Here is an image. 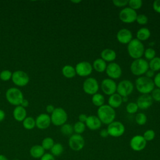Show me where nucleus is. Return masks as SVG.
I'll return each instance as SVG.
<instances>
[{
    "instance_id": "nucleus-1",
    "label": "nucleus",
    "mask_w": 160,
    "mask_h": 160,
    "mask_svg": "<svg viewBox=\"0 0 160 160\" xmlns=\"http://www.w3.org/2000/svg\"><path fill=\"white\" fill-rule=\"evenodd\" d=\"M97 116L102 124H109L113 122L116 118V111L114 109L108 104H104L98 108Z\"/></svg>"
},
{
    "instance_id": "nucleus-2",
    "label": "nucleus",
    "mask_w": 160,
    "mask_h": 160,
    "mask_svg": "<svg viewBox=\"0 0 160 160\" xmlns=\"http://www.w3.org/2000/svg\"><path fill=\"white\" fill-rule=\"evenodd\" d=\"M136 89L142 94H149L154 89V84L152 79L146 76H139L135 81Z\"/></svg>"
},
{
    "instance_id": "nucleus-3",
    "label": "nucleus",
    "mask_w": 160,
    "mask_h": 160,
    "mask_svg": "<svg viewBox=\"0 0 160 160\" xmlns=\"http://www.w3.org/2000/svg\"><path fill=\"white\" fill-rule=\"evenodd\" d=\"M127 50L128 54L131 58L137 59L141 58L144 54L145 49L142 42L136 38L132 39L128 44Z\"/></svg>"
},
{
    "instance_id": "nucleus-4",
    "label": "nucleus",
    "mask_w": 160,
    "mask_h": 160,
    "mask_svg": "<svg viewBox=\"0 0 160 160\" xmlns=\"http://www.w3.org/2000/svg\"><path fill=\"white\" fill-rule=\"evenodd\" d=\"M149 69V64L148 61L142 58L134 59L130 66L131 73L136 76H142Z\"/></svg>"
},
{
    "instance_id": "nucleus-5",
    "label": "nucleus",
    "mask_w": 160,
    "mask_h": 160,
    "mask_svg": "<svg viewBox=\"0 0 160 160\" xmlns=\"http://www.w3.org/2000/svg\"><path fill=\"white\" fill-rule=\"evenodd\" d=\"M6 98L8 102L14 106H19L24 99L22 92L16 88H10L6 92Z\"/></svg>"
},
{
    "instance_id": "nucleus-6",
    "label": "nucleus",
    "mask_w": 160,
    "mask_h": 160,
    "mask_svg": "<svg viewBox=\"0 0 160 160\" xmlns=\"http://www.w3.org/2000/svg\"><path fill=\"white\" fill-rule=\"evenodd\" d=\"M51 123L56 126H61L68 120V114L62 108H56L50 116Z\"/></svg>"
},
{
    "instance_id": "nucleus-7",
    "label": "nucleus",
    "mask_w": 160,
    "mask_h": 160,
    "mask_svg": "<svg viewBox=\"0 0 160 160\" xmlns=\"http://www.w3.org/2000/svg\"><path fill=\"white\" fill-rule=\"evenodd\" d=\"M134 90V84L128 79H124L117 84L116 92L121 97H128Z\"/></svg>"
},
{
    "instance_id": "nucleus-8",
    "label": "nucleus",
    "mask_w": 160,
    "mask_h": 160,
    "mask_svg": "<svg viewBox=\"0 0 160 160\" xmlns=\"http://www.w3.org/2000/svg\"><path fill=\"white\" fill-rule=\"evenodd\" d=\"M137 16L138 14L136 11L129 7L123 8L119 13V19L122 22L126 24H130L135 22Z\"/></svg>"
},
{
    "instance_id": "nucleus-9",
    "label": "nucleus",
    "mask_w": 160,
    "mask_h": 160,
    "mask_svg": "<svg viewBox=\"0 0 160 160\" xmlns=\"http://www.w3.org/2000/svg\"><path fill=\"white\" fill-rule=\"evenodd\" d=\"M99 84L96 78L92 77L88 78L84 80L82 84L84 92L89 95H94L99 90Z\"/></svg>"
},
{
    "instance_id": "nucleus-10",
    "label": "nucleus",
    "mask_w": 160,
    "mask_h": 160,
    "mask_svg": "<svg viewBox=\"0 0 160 160\" xmlns=\"http://www.w3.org/2000/svg\"><path fill=\"white\" fill-rule=\"evenodd\" d=\"M107 130L109 136L114 138H118L123 135L125 132V127L124 124L118 121H114L109 124H108Z\"/></svg>"
},
{
    "instance_id": "nucleus-11",
    "label": "nucleus",
    "mask_w": 160,
    "mask_h": 160,
    "mask_svg": "<svg viewBox=\"0 0 160 160\" xmlns=\"http://www.w3.org/2000/svg\"><path fill=\"white\" fill-rule=\"evenodd\" d=\"M11 79L15 85L19 87H23L28 84L29 77L24 71L18 70L12 73Z\"/></svg>"
},
{
    "instance_id": "nucleus-12",
    "label": "nucleus",
    "mask_w": 160,
    "mask_h": 160,
    "mask_svg": "<svg viewBox=\"0 0 160 160\" xmlns=\"http://www.w3.org/2000/svg\"><path fill=\"white\" fill-rule=\"evenodd\" d=\"M84 139L81 134H72L69 138V146L73 151H79L81 150L84 148Z\"/></svg>"
},
{
    "instance_id": "nucleus-13",
    "label": "nucleus",
    "mask_w": 160,
    "mask_h": 160,
    "mask_svg": "<svg viewBox=\"0 0 160 160\" xmlns=\"http://www.w3.org/2000/svg\"><path fill=\"white\" fill-rule=\"evenodd\" d=\"M92 66L88 61H81L78 62L75 66L76 74L81 77L89 76L92 72Z\"/></svg>"
},
{
    "instance_id": "nucleus-14",
    "label": "nucleus",
    "mask_w": 160,
    "mask_h": 160,
    "mask_svg": "<svg viewBox=\"0 0 160 160\" xmlns=\"http://www.w3.org/2000/svg\"><path fill=\"white\" fill-rule=\"evenodd\" d=\"M106 72L108 76L112 79H119L122 75V69L119 64L112 62L107 65Z\"/></svg>"
},
{
    "instance_id": "nucleus-15",
    "label": "nucleus",
    "mask_w": 160,
    "mask_h": 160,
    "mask_svg": "<svg viewBox=\"0 0 160 160\" xmlns=\"http://www.w3.org/2000/svg\"><path fill=\"white\" fill-rule=\"evenodd\" d=\"M101 88L104 94L111 96L116 92L117 84L112 79L106 78L104 79L101 84Z\"/></svg>"
},
{
    "instance_id": "nucleus-16",
    "label": "nucleus",
    "mask_w": 160,
    "mask_h": 160,
    "mask_svg": "<svg viewBox=\"0 0 160 160\" xmlns=\"http://www.w3.org/2000/svg\"><path fill=\"white\" fill-rule=\"evenodd\" d=\"M147 141L141 135H136L133 136L129 142L131 148L134 151H141L146 146Z\"/></svg>"
},
{
    "instance_id": "nucleus-17",
    "label": "nucleus",
    "mask_w": 160,
    "mask_h": 160,
    "mask_svg": "<svg viewBox=\"0 0 160 160\" xmlns=\"http://www.w3.org/2000/svg\"><path fill=\"white\" fill-rule=\"evenodd\" d=\"M116 38L119 42L123 44H128L132 39V34L129 29L122 28L117 32Z\"/></svg>"
},
{
    "instance_id": "nucleus-18",
    "label": "nucleus",
    "mask_w": 160,
    "mask_h": 160,
    "mask_svg": "<svg viewBox=\"0 0 160 160\" xmlns=\"http://www.w3.org/2000/svg\"><path fill=\"white\" fill-rule=\"evenodd\" d=\"M35 121L36 126L40 129H47L51 123L50 116L46 113H42L38 115Z\"/></svg>"
},
{
    "instance_id": "nucleus-19",
    "label": "nucleus",
    "mask_w": 160,
    "mask_h": 160,
    "mask_svg": "<svg viewBox=\"0 0 160 160\" xmlns=\"http://www.w3.org/2000/svg\"><path fill=\"white\" fill-rule=\"evenodd\" d=\"M153 102V100L150 94H141L136 101L138 108L141 109H146L149 108Z\"/></svg>"
},
{
    "instance_id": "nucleus-20",
    "label": "nucleus",
    "mask_w": 160,
    "mask_h": 160,
    "mask_svg": "<svg viewBox=\"0 0 160 160\" xmlns=\"http://www.w3.org/2000/svg\"><path fill=\"white\" fill-rule=\"evenodd\" d=\"M102 122L98 118L97 116L91 115L88 116L87 119L85 122L86 126L92 131L99 129L101 126Z\"/></svg>"
},
{
    "instance_id": "nucleus-21",
    "label": "nucleus",
    "mask_w": 160,
    "mask_h": 160,
    "mask_svg": "<svg viewBox=\"0 0 160 160\" xmlns=\"http://www.w3.org/2000/svg\"><path fill=\"white\" fill-rule=\"evenodd\" d=\"M101 58L106 62H112L116 58V52L110 48H106L101 52Z\"/></svg>"
},
{
    "instance_id": "nucleus-22",
    "label": "nucleus",
    "mask_w": 160,
    "mask_h": 160,
    "mask_svg": "<svg viewBox=\"0 0 160 160\" xmlns=\"http://www.w3.org/2000/svg\"><path fill=\"white\" fill-rule=\"evenodd\" d=\"M12 115L14 119L18 122H22L23 120L26 118L27 112L24 108L21 106H17L13 110Z\"/></svg>"
},
{
    "instance_id": "nucleus-23",
    "label": "nucleus",
    "mask_w": 160,
    "mask_h": 160,
    "mask_svg": "<svg viewBox=\"0 0 160 160\" xmlns=\"http://www.w3.org/2000/svg\"><path fill=\"white\" fill-rule=\"evenodd\" d=\"M122 103V98L118 93H114L109 96V98L108 99V105L113 109L120 107Z\"/></svg>"
},
{
    "instance_id": "nucleus-24",
    "label": "nucleus",
    "mask_w": 160,
    "mask_h": 160,
    "mask_svg": "<svg viewBox=\"0 0 160 160\" xmlns=\"http://www.w3.org/2000/svg\"><path fill=\"white\" fill-rule=\"evenodd\" d=\"M29 154L32 158L34 159H41L45 154V150L41 145L36 144L32 146L29 150Z\"/></svg>"
},
{
    "instance_id": "nucleus-25",
    "label": "nucleus",
    "mask_w": 160,
    "mask_h": 160,
    "mask_svg": "<svg viewBox=\"0 0 160 160\" xmlns=\"http://www.w3.org/2000/svg\"><path fill=\"white\" fill-rule=\"evenodd\" d=\"M151 36V31L147 28H141L136 32V39L140 41H145Z\"/></svg>"
},
{
    "instance_id": "nucleus-26",
    "label": "nucleus",
    "mask_w": 160,
    "mask_h": 160,
    "mask_svg": "<svg viewBox=\"0 0 160 160\" xmlns=\"http://www.w3.org/2000/svg\"><path fill=\"white\" fill-rule=\"evenodd\" d=\"M92 68L98 72H103L106 71L107 68L106 62L101 58L95 59L92 63Z\"/></svg>"
},
{
    "instance_id": "nucleus-27",
    "label": "nucleus",
    "mask_w": 160,
    "mask_h": 160,
    "mask_svg": "<svg viewBox=\"0 0 160 160\" xmlns=\"http://www.w3.org/2000/svg\"><path fill=\"white\" fill-rule=\"evenodd\" d=\"M62 74L66 78H72L76 75L75 68L69 64L65 65L62 68Z\"/></svg>"
},
{
    "instance_id": "nucleus-28",
    "label": "nucleus",
    "mask_w": 160,
    "mask_h": 160,
    "mask_svg": "<svg viewBox=\"0 0 160 160\" xmlns=\"http://www.w3.org/2000/svg\"><path fill=\"white\" fill-rule=\"evenodd\" d=\"M91 101H92V104L95 106L99 108V107L102 106V105H104L105 99H104V97L102 94L97 92L95 94L92 95Z\"/></svg>"
},
{
    "instance_id": "nucleus-29",
    "label": "nucleus",
    "mask_w": 160,
    "mask_h": 160,
    "mask_svg": "<svg viewBox=\"0 0 160 160\" xmlns=\"http://www.w3.org/2000/svg\"><path fill=\"white\" fill-rule=\"evenodd\" d=\"M149 69L154 72L160 71V57H155L149 61Z\"/></svg>"
},
{
    "instance_id": "nucleus-30",
    "label": "nucleus",
    "mask_w": 160,
    "mask_h": 160,
    "mask_svg": "<svg viewBox=\"0 0 160 160\" xmlns=\"http://www.w3.org/2000/svg\"><path fill=\"white\" fill-rule=\"evenodd\" d=\"M22 126L27 130L32 129L36 126L35 119L32 117H26L22 121Z\"/></svg>"
},
{
    "instance_id": "nucleus-31",
    "label": "nucleus",
    "mask_w": 160,
    "mask_h": 160,
    "mask_svg": "<svg viewBox=\"0 0 160 160\" xmlns=\"http://www.w3.org/2000/svg\"><path fill=\"white\" fill-rule=\"evenodd\" d=\"M51 154L54 156H59L61 155L64 151V148L63 146L59 143H54L52 148L51 149Z\"/></svg>"
},
{
    "instance_id": "nucleus-32",
    "label": "nucleus",
    "mask_w": 160,
    "mask_h": 160,
    "mask_svg": "<svg viewBox=\"0 0 160 160\" xmlns=\"http://www.w3.org/2000/svg\"><path fill=\"white\" fill-rule=\"evenodd\" d=\"M61 132L64 136H71L74 132L73 126L68 123H65L61 126Z\"/></svg>"
},
{
    "instance_id": "nucleus-33",
    "label": "nucleus",
    "mask_w": 160,
    "mask_h": 160,
    "mask_svg": "<svg viewBox=\"0 0 160 160\" xmlns=\"http://www.w3.org/2000/svg\"><path fill=\"white\" fill-rule=\"evenodd\" d=\"M54 144V139L50 137H46L44 138L41 142V146L44 150H51Z\"/></svg>"
},
{
    "instance_id": "nucleus-34",
    "label": "nucleus",
    "mask_w": 160,
    "mask_h": 160,
    "mask_svg": "<svg viewBox=\"0 0 160 160\" xmlns=\"http://www.w3.org/2000/svg\"><path fill=\"white\" fill-rule=\"evenodd\" d=\"M86 126L85 125V123L80 121H78L74 124L73 130L76 134H81L84 132L86 129Z\"/></svg>"
},
{
    "instance_id": "nucleus-35",
    "label": "nucleus",
    "mask_w": 160,
    "mask_h": 160,
    "mask_svg": "<svg viewBox=\"0 0 160 160\" xmlns=\"http://www.w3.org/2000/svg\"><path fill=\"white\" fill-rule=\"evenodd\" d=\"M135 121L139 126L144 125L147 122V116L143 112H139L135 116Z\"/></svg>"
},
{
    "instance_id": "nucleus-36",
    "label": "nucleus",
    "mask_w": 160,
    "mask_h": 160,
    "mask_svg": "<svg viewBox=\"0 0 160 160\" xmlns=\"http://www.w3.org/2000/svg\"><path fill=\"white\" fill-rule=\"evenodd\" d=\"M147 60L151 61L154 58L156 57V51L155 50L152 48H148L144 50V54H143Z\"/></svg>"
},
{
    "instance_id": "nucleus-37",
    "label": "nucleus",
    "mask_w": 160,
    "mask_h": 160,
    "mask_svg": "<svg viewBox=\"0 0 160 160\" xmlns=\"http://www.w3.org/2000/svg\"><path fill=\"white\" fill-rule=\"evenodd\" d=\"M129 7L134 11L140 9L142 6V2L141 0H130L128 1Z\"/></svg>"
},
{
    "instance_id": "nucleus-38",
    "label": "nucleus",
    "mask_w": 160,
    "mask_h": 160,
    "mask_svg": "<svg viewBox=\"0 0 160 160\" xmlns=\"http://www.w3.org/2000/svg\"><path fill=\"white\" fill-rule=\"evenodd\" d=\"M138 107L136 102H129L126 106V112L129 114H134L138 111Z\"/></svg>"
},
{
    "instance_id": "nucleus-39",
    "label": "nucleus",
    "mask_w": 160,
    "mask_h": 160,
    "mask_svg": "<svg viewBox=\"0 0 160 160\" xmlns=\"http://www.w3.org/2000/svg\"><path fill=\"white\" fill-rule=\"evenodd\" d=\"M155 135L156 134H155V132L154 131V130L148 129L144 132L142 136L146 141H151L154 139Z\"/></svg>"
},
{
    "instance_id": "nucleus-40",
    "label": "nucleus",
    "mask_w": 160,
    "mask_h": 160,
    "mask_svg": "<svg viewBox=\"0 0 160 160\" xmlns=\"http://www.w3.org/2000/svg\"><path fill=\"white\" fill-rule=\"evenodd\" d=\"M12 73L9 70H3L0 73V79L3 81H8L12 78Z\"/></svg>"
},
{
    "instance_id": "nucleus-41",
    "label": "nucleus",
    "mask_w": 160,
    "mask_h": 160,
    "mask_svg": "<svg viewBox=\"0 0 160 160\" xmlns=\"http://www.w3.org/2000/svg\"><path fill=\"white\" fill-rule=\"evenodd\" d=\"M136 21L140 25H145L148 22V18L144 14H138Z\"/></svg>"
},
{
    "instance_id": "nucleus-42",
    "label": "nucleus",
    "mask_w": 160,
    "mask_h": 160,
    "mask_svg": "<svg viewBox=\"0 0 160 160\" xmlns=\"http://www.w3.org/2000/svg\"><path fill=\"white\" fill-rule=\"evenodd\" d=\"M151 96L152 100L156 102H160V89L154 88L151 92Z\"/></svg>"
},
{
    "instance_id": "nucleus-43",
    "label": "nucleus",
    "mask_w": 160,
    "mask_h": 160,
    "mask_svg": "<svg viewBox=\"0 0 160 160\" xmlns=\"http://www.w3.org/2000/svg\"><path fill=\"white\" fill-rule=\"evenodd\" d=\"M128 0H113L112 3L116 7L122 8L128 4Z\"/></svg>"
},
{
    "instance_id": "nucleus-44",
    "label": "nucleus",
    "mask_w": 160,
    "mask_h": 160,
    "mask_svg": "<svg viewBox=\"0 0 160 160\" xmlns=\"http://www.w3.org/2000/svg\"><path fill=\"white\" fill-rule=\"evenodd\" d=\"M153 82L154 84V86L157 87V88L160 89V72H158L156 74H155L153 79Z\"/></svg>"
},
{
    "instance_id": "nucleus-45",
    "label": "nucleus",
    "mask_w": 160,
    "mask_h": 160,
    "mask_svg": "<svg viewBox=\"0 0 160 160\" xmlns=\"http://www.w3.org/2000/svg\"><path fill=\"white\" fill-rule=\"evenodd\" d=\"M152 8L154 11L160 14V0H156L153 2Z\"/></svg>"
},
{
    "instance_id": "nucleus-46",
    "label": "nucleus",
    "mask_w": 160,
    "mask_h": 160,
    "mask_svg": "<svg viewBox=\"0 0 160 160\" xmlns=\"http://www.w3.org/2000/svg\"><path fill=\"white\" fill-rule=\"evenodd\" d=\"M40 160H56L54 156L51 153H45L40 159Z\"/></svg>"
},
{
    "instance_id": "nucleus-47",
    "label": "nucleus",
    "mask_w": 160,
    "mask_h": 160,
    "mask_svg": "<svg viewBox=\"0 0 160 160\" xmlns=\"http://www.w3.org/2000/svg\"><path fill=\"white\" fill-rule=\"evenodd\" d=\"M154 72H154L153 71H152V70H151V69H149L146 72V73H145L144 74L146 75L145 76H146L147 78L151 79L152 78L154 77V76H155Z\"/></svg>"
},
{
    "instance_id": "nucleus-48",
    "label": "nucleus",
    "mask_w": 160,
    "mask_h": 160,
    "mask_svg": "<svg viewBox=\"0 0 160 160\" xmlns=\"http://www.w3.org/2000/svg\"><path fill=\"white\" fill-rule=\"evenodd\" d=\"M99 135H100V136L101 138H107L109 136V134H108L107 129H101L100 132H99Z\"/></svg>"
},
{
    "instance_id": "nucleus-49",
    "label": "nucleus",
    "mask_w": 160,
    "mask_h": 160,
    "mask_svg": "<svg viewBox=\"0 0 160 160\" xmlns=\"http://www.w3.org/2000/svg\"><path fill=\"white\" fill-rule=\"evenodd\" d=\"M87 118H88V116L86 114H79V116L78 117L79 121L85 123V122L87 119Z\"/></svg>"
},
{
    "instance_id": "nucleus-50",
    "label": "nucleus",
    "mask_w": 160,
    "mask_h": 160,
    "mask_svg": "<svg viewBox=\"0 0 160 160\" xmlns=\"http://www.w3.org/2000/svg\"><path fill=\"white\" fill-rule=\"evenodd\" d=\"M46 111H47L48 113H51H51L54 111V110L55 109V108H54V106L53 105H52V104H49V105H48V106H46Z\"/></svg>"
},
{
    "instance_id": "nucleus-51",
    "label": "nucleus",
    "mask_w": 160,
    "mask_h": 160,
    "mask_svg": "<svg viewBox=\"0 0 160 160\" xmlns=\"http://www.w3.org/2000/svg\"><path fill=\"white\" fill-rule=\"evenodd\" d=\"M28 105H29V101H28V100L26 99H24L22 101V102H21V104H20V106H21L22 107H23V108H26V107H28Z\"/></svg>"
},
{
    "instance_id": "nucleus-52",
    "label": "nucleus",
    "mask_w": 160,
    "mask_h": 160,
    "mask_svg": "<svg viewBox=\"0 0 160 160\" xmlns=\"http://www.w3.org/2000/svg\"><path fill=\"white\" fill-rule=\"evenodd\" d=\"M5 116H6V114H5L4 111L0 109V122L2 121L4 119Z\"/></svg>"
},
{
    "instance_id": "nucleus-53",
    "label": "nucleus",
    "mask_w": 160,
    "mask_h": 160,
    "mask_svg": "<svg viewBox=\"0 0 160 160\" xmlns=\"http://www.w3.org/2000/svg\"><path fill=\"white\" fill-rule=\"evenodd\" d=\"M0 160H9V159L6 156L3 154H0Z\"/></svg>"
},
{
    "instance_id": "nucleus-54",
    "label": "nucleus",
    "mask_w": 160,
    "mask_h": 160,
    "mask_svg": "<svg viewBox=\"0 0 160 160\" xmlns=\"http://www.w3.org/2000/svg\"><path fill=\"white\" fill-rule=\"evenodd\" d=\"M122 102H126L127 100L128 99V97H122Z\"/></svg>"
},
{
    "instance_id": "nucleus-55",
    "label": "nucleus",
    "mask_w": 160,
    "mask_h": 160,
    "mask_svg": "<svg viewBox=\"0 0 160 160\" xmlns=\"http://www.w3.org/2000/svg\"><path fill=\"white\" fill-rule=\"evenodd\" d=\"M71 2H73V3H79V2H81V0H78V1H71Z\"/></svg>"
}]
</instances>
